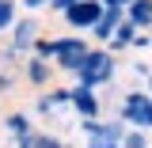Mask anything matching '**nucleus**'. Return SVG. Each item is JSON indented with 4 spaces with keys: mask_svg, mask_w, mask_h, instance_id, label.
Wrapping results in <instances>:
<instances>
[{
    "mask_svg": "<svg viewBox=\"0 0 152 148\" xmlns=\"http://www.w3.org/2000/svg\"><path fill=\"white\" fill-rule=\"evenodd\" d=\"M99 15H103V4L99 0H76L72 8L65 12V23L76 27V31H91L95 23H99Z\"/></svg>",
    "mask_w": 152,
    "mask_h": 148,
    "instance_id": "7ed1b4c3",
    "label": "nucleus"
},
{
    "mask_svg": "<svg viewBox=\"0 0 152 148\" xmlns=\"http://www.w3.org/2000/svg\"><path fill=\"white\" fill-rule=\"evenodd\" d=\"M126 23L129 27H148L152 23V0H129L126 4Z\"/></svg>",
    "mask_w": 152,
    "mask_h": 148,
    "instance_id": "6e6552de",
    "label": "nucleus"
},
{
    "mask_svg": "<svg viewBox=\"0 0 152 148\" xmlns=\"http://www.w3.org/2000/svg\"><path fill=\"white\" fill-rule=\"evenodd\" d=\"M15 38H12V50H31L38 42V19H15Z\"/></svg>",
    "mask_w": 152,
    "mask_h": 148,
    "instance_id": "423d86ee",
    "label": "nucleus"
},
{
    "mask_svg": "<svg viewBox=\"0 0 152 148\" xmlns=\"http://www.w3.org/2000/svg\"><path fill=\"white\" fill-rule=\"evenodd\" d=\"M72 76H76V84L80 87H99V84H107L114 76V57L107 53V50H88V53L76 61V69H72Z\"/></svg>",
    "mask_w": 152,
    "mask_h": 148,
    "instance_id": "f257e3e1",
    "label": "nucleus"
},
{
    "mask_svg": "<svg viewBox=\"0 0 152 148\" xmlns=\"http://www.w3.org/2000/svg\"><path fill=\"white\" fill-rule=\"evenodd\" d=\"M72 4H76V0H50V8H53V12H61V15H65Z\"/></svg>",
    "mask_w": 152,
    "mask_h": 148,
    "instance_id": "4468645a",
    "label": "nucleus"
},
{
    "mask_svg": "<svg viewBox=\"0 0 152 148\" xmlns=\"http://www.w3.org/2000/svg\"><path fill=\"white\" fill-rule=\"evenodd\" d=\"M122 19H126V8H103L99 23L91 27V31H95V38H103V42H107V38L118 31V23H122Z\"/></svg>",
    "mask_w": 152,
    "mask_h": 148,
    "instance_id": "0eeeda50",
    "label": "nucleus"
},
{
    "mask_svg": "<svg viewBox=\"0 0 152 148\" xmlns=\"http://www.w3.org/2000/svg\"><path fill=\"white\" fill-rule=\"evenodd\" d=\"M122 148H145V133H126V141H122Z\"/></svg>",
    "mask_w": 152,
    "mask_h": 148,
    "instance_id": "f8f14e48",
    "label": "nucleus"
},
{
    "mask_svg": "<svg viewBox=\"0 0 152 148\" xmlns=\"http://www.w3.org/2000/svg\"><path fill=\"white\" fill-rule=\"evenodd\" d=\"M23 8L27 12H42V8H50V0H23Z\"/></svg>",
    "mask_w": 152,
    "mask_h": 148,
    "instance_id": "ddd939ff",
    "label": "nucleus"
},
{
    "mask_svg": "<svg viewBox=\"0 0 152 148\" xmlns=\"http://www.w3.org/2000/svg\"><path fill=\"white\" fill-rule=\"evenodd\" d=\"M69 103H72V106H76V114H84L88 122L99 114V99H95V91H91V87H80V84H76L72 91H69Z\"/></svg>",
    "mask_w": 152,
    "mask_h": 148,
    "instance_id": "39448f33",
    "label": "nucleus"
},
{
    "mask_svg": "<svg viewBox=\"0 0 152 148\" xmlns=\"http://www.w3.org/2000/svg\"><path fill=\"white\" fill-rule=\"evenodd\" d=\"M84 129H88V148H122V141H126L122 125H95V122H88Z\"/></svg>",
    "mask_w": 152,
    "mask_h": 148,
    "instance_id": "20e7f679",
    "label": "nucleus"
},
{
    "mask_svg": "<svg viewBox=\"0 0 152 148\" xmlns=\"http://www.w3.org/2000/svg\"><path fill=\"white\" fill-rule=\"evenodd\" d=\"M133 38H137V27H129V23L122 19V23H118V31L110 34V46H129Z\"/></svg>",
    "mask_w": 152,
    "mask_h": 148,
    "instance_id": "1a4fd4ad",
    "label": "nucleus"
},
{
    "mask_svg": "<svg viewBox=\"0 0 152 148\" xmlns=\"http://www.w3.org/2000/svg\"><path fill=\"white\" fill-rule=\"evenodd\" d=\"M99 4H103V8H126L129 0H99Z\"/></svg>",
    "mask_w": 152,
    "mask_h": 148,
    "instance_id": "2eb2a0df",
    "label": "nucleus"
},
{
    "mask_svg": "<svg viewBox=\"0 0 152 148\" xmlns=\"http://www.w3.org/2000/svg\"><path fill=\"white\" fill-rule=\"evenodd\" d=\"M27 69H31V72H27V76H31L34 84H46V80H50V65H46L42 57H34V61H31Z\"/></svg>",
    "mask_w": 152,
    "mask_h": 148,
    "instance_id": "9d476101",
    "label": "nucleus"
},
{
    "mask_svg": "<svg viewBox=\"0 0 152 148\" xmlns=\"http://www.w3.org/2000/svg\"><path fill=\"white\" fill-rule=\"evenodd\" d=\"M15 23V4L12 0H0V31H8Z\"/></svg>",
    "mask_w": 152,
    "mask_h": 148,
    "instance_id": "9b49d317",
    "label": "nucleus"
},
{
    "mask_svg": "<svg viewBox=\"0 0 152 148\" xmlns=\"http://www.w3.org/2000/svg\"><path fill=\"white\" fill-rule=\"evenodd\" d=\"M122 118L137 125V129H152V95H126V103H122Z\"/></svg>",
    "mask_w": 152,
    "mask_h": 148,
    "instance_id": "f03ea898",
    "label": "nucleus"
}]
</instances>
